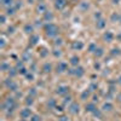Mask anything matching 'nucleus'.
I'll list each match as a JSON object with an SVG mask.
<instances>
[{"mask_svg":"<svg viewBox=\"0 0 121 121\" xmlns=\"http://www.w3.org/2000/svg\"><path fill=\"white\" fill-rule=\"evenodd\" d=\"M1 70L3 72H6V70H10V65L6 63H1Z\"/></svg>","mask_w":121,"mask_h":121,"instance_id":"24","label":"nucleus"},{"mask_svg":"<svg viewBox=\"0 0 121 121\" xmlns=\"http://www.w3.org/2000/svg\"><path fill=\"white\" fill-rule=\"evenodd\" d=\"M38 40H39V36H36V35H33L32 38H30V44H32V45H35Z\"/></svg>","mask_w":121,"mask_h":121,"instance_id":"21","label":"nucleus"},{"mask_svg":"<svg viewBox=\"0 0 121 121\" xmlns=\"http://www.w3.org/2000/svg\"><path fill=\"white\" fill-rule=\"evenodd\" d=\"M96 109H97V108L95 107V104H93V103H90V104H87V105H86V112H91V113H93Z\"/></svg>","mask_w":121,"mask_h":121,"instance_id":"13","label":"nucleus"},{"mask_svg":"<svg viewBox=\"0 0 121 121\" xmlns=\"http://www.w3.org/2000/svg\"><path fill=\"white\" fill-rule=\"evenodd\" d=\"M35 93H36L35 90H34V88H30V95H32V96H35Z\"/></svg>","mask_w":121,"mask_h":121,"instance_id":"39","label":"nucleus"},{"mask_svg":"<svg viewBox=\"0 0 121 121\" xmlns=\"http://www.w3.org/2000/svg\"><path fill=\"white\" fill-rule=\"evenodd\" d=\"M26 104H27V105H32V104H33V98H32V97H27Z\"/></svg>","mask_w":121,"mask_h":121,"instance_id":"25","label":"nucleus"},{"mask_svg":"<svg viewBox=\"0 0 121 121\" xmlns=\"http://www.w3.org/2000/svg\"><path fill=\"white\" fill-rule=\"evenodd\" d=\"M95 17H96V18H100V13H96Z\"/></svg>","mask_w":121,"mask_h":121,"instance_id":"45","label":"nucleus"},{"mask_svg":"<svg viewBox=\"0 0 121 121\" xmlns=\"http://www.w3.org/2000/svg\"><path fill=\"white\" fill-rule=\"evenodd\" d=\"M45 33H46L47 36L53 38V36H56L58 34V27L55 26L53 23H48V24L45 26Z\"/></svg>","mask_w":121,"mask_h":121,"instance_id":"1","label":"nucleus"},{"mask_svg":"<svg viewBox=\"0 0 121 121\" xmlns=\"http://www.w3.org/2000/svg\"><path fill=\"white\" fill-rule=\"evenodd\" d=\"M5 85L10 88V90H11V91H17V84H15L13 81H12V80H6V81H5Z\"/></svg>","mask_w":121,"mask_h":121,"instance_id":"3","label":"nucleus"},{"mask_svg":"<svg viewBox=\"0 0 121 121\" xmlns=\"http://www.w3.org/2000/svg\"><path fill=\"white\" fill-rule=\"evenodd\" d=\"M53 55H55L56 57H59L60 55H62V53H60V51H59V50H56V51L53 52Z\"/></svg>","mask_w":121,"mask_h":121,"instance_id":"35","label":"nucleus"},{"mask_svg":"<svg viewBox=\"0 0 121 121\" xmlns=\"http://www.w3.org/2000/svg\"><path fill=\"white\" fill-rule=\"evenodd\" d=\"M119 84H121V76L119 78Z\"/></svg>","mask_w":121,"mask_h":121,"instance_id":"48","label":"nucleus"},{"mask_svg":"<svg viewBox=\"0 0 121 121\" xmlns=\"http://www.w3.org/2000/svg\"><path fill=\"white\" fill-rule=\"evenodd\" d=\"M24 32H26L27 34H32V32H33V26L26 24V26H24Z\"/></svg>","mask_w":121,"mask_h":121,"instance_id":"15","label":"nucleus"},{"mask_svg":"<svg viewBox=\"0 0 121 121\" xmlns=\"http://www.w3.org/2000/svg\"><path fill=\"white\" fill-rule=\"evenodd\" d=\"M44 19L45 21H48V22H51L52 19H53V15L51 13V12H45V16H44Z\"/></svg>","mask_w":121,"mask_h":121,"instance_id":"12","label":"nucleus"},{"mask_svg":"<svg viewBox=\"0 0 121 121\" xmlns=\"http://www.w3.org/2000/svg\"><path fill=\"white\" fill-rule=\"evenodd\" d=\"M6 12H7V15H13L15 9H7V10H6Z\"/></svg>","mask_w":121,"mask_h":121,"instance_id":"30","label":"nucleus"},{"mask_svg":"<svg viewBox=\"0 0 121 121\" xmlns=\"http://www.w3.org/2000/svg\"><path fill=\"white\" fill-rule=\"evenodd\" d=\"M19 121H27V120L26 119H22V120H19Z\"/></svg>","mask_w":121,"mask_h":121,"instance_id":"49","label":"nucleus"},{"mask_svg":"<svg viewBox=\"0 0 121 121\" xmlns=\"http://www.w3.org/2000/svg\"><path fill=\"white\" fill-rule=\"evenodd\" d=\"M120 17H121V16H119V15H116V13H113V15H112V21H113V22L120 21Z\"/></svg>","mask_w":121,"mask_h":121,"instance_id":"23","label":"nucleus"},{"mask_svg":"<svg viewBox=\"0 0 121 121\" xmlns=\"http://www.w3.org/2000/svg\"><path fill=\"white\" fill-rule=\"evenodd\" d=\"M55 44H56V45H60V44H62V39H57Z\"/></svg>","mask_w":121,"mask_h":121,"instance_id":"37","label":"nucleus"},{"mask_svg":"<svg viewBox=\"0 0 121 121\" xmlns=\"http://www.w3.org/2000/svg\"><path fill=\"white\" fill-rule=\"evenodd\" d=\"M95 55H96V57H102L103 56V50L102 48H97L95 51Z\"/></svg>","mask_w":121,"mask_h":121,"instance_id":"20","label":"nucleus"},{"mask_svg":"<svg viewBox=\"0 0 121 121\" xmlns=\"http://www.w3.org/2000/svg\"><path fill=\"white\" fill-rule=\"evenodd\" d=\"M16 74H17L16 69H10V76H15Z\"/></svg>","mask_w":121,"mask_h":121,"instance_id":"29","label":"nucleus"},{"mask_svg":"<svg viewBox=\"0 0 121 121\" xmlns=\"http://www.w3.org/2000/svg\"><path fill=\"white\" fill-rule=\"evenodd\" d=\"M70 64L72 65H78L79 64V57L78 56H73L70 58Z\"/></svg>","mask_w":121,"mask_h":121,"instance_id":"14","label":"nucleus"},{"mask_svg":"<svg viewBox=\"0 0 121 121\" xmlns=\"http://www.w3.org/2000/svg\"><path fill=\"white\" fill-rule=\"evenodd\" d=\"M120 22H121V17H120Z\"/></svg>","mask_w":121,"mask_h":121,"instance_id":"50","label":"nucleus"},{"mask_svg":"<svg viewBox=\"0 0 121 121\" xmlns=\"http://www.w3.org/2000/svg\"><path fill=\"white\" fill-rule=\"evenodd\" d=\"M47 105H48L50 108H52V107L55 105V100H53V99H50V102L47 103Z\"/></svg>","mask_w":121,"mask_h":121,"instance_id":"31","label":"nucleus"},{"mask_svg":"<svg viewBox=\"0 0 121 121\" xmlns=\"http://www.w3.org/2000/svg\"><path fill=\"white\" fill-rule=\"evenodd\" d=\"M80 6H81L84 10H87L88 9V4L87 3H81V4H80Z\"/></svg>","mask_w":121,"mask_h":121,"instance_id":"28","label":"nucleus"},{"mask_svg":"<svg viewBox=\"0 0 121 121\" xmlns=\"http://www.w3.org/2000/svg\"><path fill=\"white\" fill-rule=\"evenodd\" d=\"M68 91H69V87H67V86H60V87L57 88V93L63 96V95H67V93H68Z\"/></svg>","mask_w":121,"mask_h":121,"instance_id":"6","label":"nucleus"},{"mask_svg":"<svg viewBox=\"0 0 121 121\" xmlns=\"http://www.w3.org/2000/svg\"><path fill=\"white\" fill-rule=\"evenodd\" d=\"M88 96H90V92H88V91H85V92H82V95H81V99L85 100Z\"/></svg>","mask_w":121,"mask_h":121,"instance_id":"26","label":"nucleus"},{"mask_svg":"<svg viewBox=\"0 0 121 121\" xmlns=\"http://www.w3.org/2000/svg\"><path fill=\"white\" fill-rule=\"evenodd\" d=\"M5 46V41H4V40H1V47H4Z\"/></svg>","mask_w":121,"mask_h":121,"instance_id":"46","label":"nucleus"},{"mask_svg":"<svg viewBox=\"0 0 121 121\" xmlns=\"http://www.w3.org/2000/svg\"><path fill=\"white\" fill-rule=\"evenodd\" d=\"M59 121H68V117H67V116H62Z\"/></svg>","mask_w":121,"mask_h":121,"instance_id":"42","label":"nucleus"},{"mask_svg":"<svg viewBox=\"0 0 121 121\" xmlns=\"http://www.w3.org/2000/svg\"><path fill=\"white\" fill-rule=\"evenodd\" d=\"M72 47H73L74 50H81V48L84 47V44H82L81 41H74L73 45H72Z\"/></svg>","mask_w":121,"mask_h":121,"instance_id":"10","label":"nucleus"},{"mask_svg":"<svg viewBox=\"0 0 121 121\" xmlns=\"http://www.w3.org/2000/svg\"><path fill=\"white\" fill-rule=\"evenodd\" d=\"M93 114H95L96 116H100V113L98 112V110H97V109H96V110H95V112H93Z\"/></svg>","mask_w":121,"mask_h":121,"instance_id":"40","label":"nucleus"},{"mask_svg":"<svg viewBox=\"0 0 121 121\" xmlns=\"http://www.w3.org/2000/svg\"><path fill=\"white\" fill-rule=\"evenodd\" d=\"M64 6H65V0H56V3H55V7L56 9L62 10Z\"/></svg>","mask_w":121,"mask_h":121,"instance_id":"7","label":"nucleus"},{"mask_svg":"<svg viewBox=\"0 0 121 121\" xmlns=\"http://www.w3.org/2000/svg\"><path fill=\"white\" fill-rule=\"evenodd\" d=\"M112 109H113V105L110 103H104V105H103V110H104V112H110Z\"/></svg>","mask_w":121,"mask_h":121,"instance_id":"16","label":"nucleus"},{"mask_svg":"<svg viewBox=\"0 0 121 121\" xmlns=\"http://www.w3.org/2000/svg\"><path fill=\"white\" fill-rule=\"evenodd\" d=\"M104 40H107V41L108 43H110V41H112V40H113V38H114V35L112 34V33H110V32H107L105 34H104Z\"/></svg>","mask_w":121,"mask_h":121,"instance_id":"11","label":"nucleus"},{"mask_svg":"<svg viewBox=\"0 0 121 121\" xmlns=\"http://www.w3.org/2000/svg\"><path fill=\"white\" fill-rule=\"evenodd\" d=\"M67 68H68L67 63H64V62H59L58 65H57V72L62 73V72H64V70H67Z\"/></svg>","mask_w":121,"mask_h":121,"instance_id":"8","label":"nucleus"},{"mask_svg":"<svg viewBox=\"0 0 121 121\" xmlns=\"http://www.w3.org/2000/svg\"><path fill=\"white\" fill-rule=\"evenodd\" d=\"M70 99H72V97H65V99H64V104L69 103V102H70Z\"/></svg>","mask_w":121,"mask_h":121,"instance_id":"36","label":"nucleus"},{"mask_svg":"<svg viewBox=\"0 0 121 121\" xmlns=\"http://www.w3.org/2000/svg\"><path fill=\"white\" fill-rule=\"evenodd\" d=\"M18 72H19V73H21V74H27V70H26L24 68H22L21 70H18Z\"/></svg>","mask_w":121,"mask_h":121,"instance_id":"38","label":"nucleus"},{"mask_svg":"<svg viewBox=\"0 0 121 121\" xmlns=\"http://www.w3.org/2000/svg\"><path fill=\"white\" fill-rule=\"evenodd\" d=\"M13 107H15V100H13V98H7L6 100H5V103L3 104V109L5 110V109H13Z\"/></svg>","mask_w":121,"mask_h":121,"instance_id":"2","label":"nucleus"},{"mask_svg":"<svg viewBox=\"0 0 121 121\" xmlns=\"http://www.w3.org/2000/svg\"><path fill=\"white\" fill-rule=\"evenodd\" d=\"M117 99H119V100H120V102H121V93L119 95V97H117Z\"/></svg>","mask_w":121,"mask_h":121,"instance_id":"47","label":"nucleus"},{"mask_svg":"<svg viewBox=\"0 0 121 121\" xmlns=\"http://www.w3.org/2000/svg\"><path fill=\"white\" fill-rule=\"evenodd\" d=\"M84 68H81V67H78L76 69H74V75L75 76H78V78H81L82 75H84Z\"/></svg>","mask_w":121,"mask_h":121,"instance_id":"9","label":"nucleus"},{"mask_svg":"<svg viewBox=\"0 0 121 121\" xmlns=\"http://www.w3.org/2000/svg\"><path fill=\"white\" fill-rule=\"evenodd\" d=\"M96 50H97V47H96L95 44H91V45H90V52H95Z\"/></svg>","mask_w":121,"mask_h":121,"instance_id":"27","label":"nucleus"},{"mask_svg":"<svg viewBox=\"0 0 121 121\" xmlns=\"http://www.w3.org/2000/svg\"><path fill=\"white\" fill-rule=\"evenodd\" d=\"M0 19H1V23H5V16H4V15L0 17Z\"/></svg>","mask_w":121,"mask_h":121,"instance_id":"43","label":"nucleus"},{"mask_svg":"<svg viewBox=\"0 0 121 121\" xmlns=\"http://www.w3.org/2000/svg\"><path fill=\"white\" fill-rule=\"evenodd\" d=\"M38 11H39V12H41V13H45V12H46V6H45L44 4H39V6H38Z\"/></svg>","mask_w":121,"mask_h":121,"instance_id":"17","label":"nucleus"},{"mask_svg":"<svg viewBox=\"0 0 121 121\" xmlns=\"http://www.w3.org/2000/svg\"><path fill=\"white\" fill-rule=\"evenodd\" d=\"M1 4H3V5H5V6L12 5V4H13V0H1Z\"/></svg>","mask_w":121,"mask_h":121,"instance_id":"22","label":"nucleus"},{"mask_svg":"<svg viewBox=\"0 0 121 121\" xmlns=\"http://www.w3.org/2000/svg\"><path fill=\"white\" fill-rule=\"evenodd\" d=\"M96 87H97L96 85H91V87H90V90H91V91H95V88H96Z\"/></svg>","mask_w":121,"mask_h":121,"instance_id":"44","label":"nucleus"},{"mask_svg":"<svg viewBox=\"0 0 121 121\" xmlns=\"http://www.w3.org/2000/svg\"><path fill=\"white\" fill-rule=\"evenodd\" d=\"M40 116H38V115H33V117H32V121H40Z\"/></svg>","mask_w":121,"mask_h":121,"instance_id":"33","label":"nucleus"},{"mask_svg":"<svg viewBox=\"0 0 121 121\" xmlns=\"http://www.w3.org/2000/svg\"><path fill=\"white\" fill-rule=\"evenodd\" d=\"M26 76H27L28 79H30V80L33 79V75H32V74H29V73H27V74H26Z\"/></svg>","mask_w":121,"mask_h":121,"instance_id":"41","label":"nucleus"},{"mask_svg":"<svg viewBox=\"0 0 121 121\" xmlns=\"http://www.w3.org/2000/svg\"><path fill=\"white\" fill-rule=\"evenodd\" d=\"M69 112L72 114H78L79 113V104L78 103H72L69 107Z\"/></svg>","mask_w":121,"mask_h":121,"instance_id":"5","label":"nucleus"},{"mask_svg":"<svg viewBox=\"0 0 121 121\" xmlns=\"http://www.w3.org/2000/svg\"><path fill=\"white\" fill-rule=\"evenodd\" d=\"M112 53H113V55L115 56V55H120L121 52H120V50H119V48H114V50H113V52H112Z\"/></svg>","mask_w":121,"mask_h":121,"instance_id":"32","label":"nucleus"},{"mask_svg":"<svg viewBox=\"0 0 121 121\" xmlns=\"http://www.w3.org/2000/svg\"><path fill=\"white\" fill-rule=\"evenodd\" d=\"M44 72L45 73H50L51 72V69H52V67H51V64H48V63H46V64H44Z\"/></svg>","mask_w":121,"mask_h":121,"instance_id":"19","label":"nucleus"},{"mask_svg":"<svg viewBox=\"0 0 121 121\" xmlns=\"http://www.w3.org/2000/svg\"><path fill=\"white\" fill-rule=\"evenodd\" d=\"M104 26H105L104 19H99V21H97V28H98V29H102V28H104Z\"/></svg>","mask_w":121,"mask_h":121,"instance_id":"18","label":"nucleus"},{"mask_svg":"<svg viewBox=\"0 0 121 121\" xmlns=\"http://www.w3.org/2000/svg\"><path fill=\"white\" fill-rule=\"evenodd\" d=\"M16 68H17V69H22V68H23V64H22V62H17V64H16Z\"/></svg>","mask_w":121,"mask_h":121,"instance_id":"34","label":"nucleus"},{"mask_svg":"<svg viewBox=\"0 0 121 121\" xmlns=\"http://www.w3.org/2000/svg\"><path fill=\"white\" fill-rule=\"evenodd\" d=\"M19 115H21V117H22V119H27V117H29L30 115H32V112H30V109L26 108V109H22V110H21Z\"/></svg>","mask_w":121,"mask_h":121,"instance_id":"4","label":"nucleus"}]
</instances>
